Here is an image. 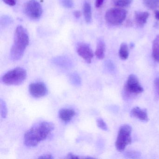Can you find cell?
<instances>
[{"label":"cell","mask_w":159,"mask_h":159,"mask_svg":"<svg viewBox=\"0 0 159 159\" xmlns=\"http://www.w3.org/2000/svg\"><path fill=\"white\" fill-rule=\"evenodd\" d=\"M54 128V125L51 122L43 121L36 124L25 134L24 144L30 148L36 147L41 141L47 138Z\"/></svg>","instance_id":"1"},{"label":"cell","mask_w":159,"mask_h":159,"mask_svg":"<svg viewBox=\"0 0 159 159\" xmlns=\"http://www.w3.org/2000/svg\"><path fill=\"white\" fill-rule=\"evenodd\" d=\"M29 44V36L27 30L22 26H18L16 30L13 43L11 48V59L13 61L21 59Z\"/></svg>","instance_id":"2"},{"label":"cell","mask_w":159,"mask_h":159,"mask_svg":"<svg viewBox=\"0 0 159 159\" xmlns=\"http://www.w3.org/2000/svg\"><path fill=\"white\" fill-rule=\"evenodd\" d=\"M27 72L24 69L17 67L7 72L2 78V82L7 85H20L26 79Z\"/></svg>","instance_id":"3"},{"label":"cell","mask_w":159,"mask_h":159,"mask_svg":"<svg viewBox=\"0 0 159 159\" xmlns=\"http://www.w3.org/2000/svg\"><path fill=\"white\" fill-rule=\"evenodd\" d=\"M132 127L128 125H121L119 129L117 139L115 142V147L117 150L122 152L126 146L132 142Z\"/></svg>","instance_id":"4"},{"label":"cell","mask_w":159,"mask_h":159,"mask_svg":"<svg viewBox=\"0 0 159 159\" xmlns=\"http://www.w3.org/2000/svg\"><path fill=\"white\" fill-rule=\"evenodd\" d=\"M127 13V11L123 8H111L106 12L105 20L111 25H119L123 23L126 18Z\"/></svg>","instance_id":"5"},{"label":"cell","mask_w":159,"mask_h":159,"mask_svg":"<svg viewBox=\"0 0 159 159\" xmlns=\"http://www.w3.org/2000/svg\"><path fill=\"white\" fill-rule=\"evenodd\" d=\"M24 11L26 16L32 20L40 19L42 15L43 9L37 0H29L24 5Z\"/></svg>","instance_id":"6"},{"label":"cell","mask_w":159,"mask_h":159,"mask_svg":"<svg viewBox=\"0 0 159 159\" xmlns=\"http://www.w3.org/2000/svg\"><path fill=\"white\" fill-rule=\"evenodd\" d=\"M125 90L127 93L134 94H139L144 91L137 77L134 74L129 75L125 85Z\"/></svg>","instance_id":"7"},{"label":"cell","mask_w":159,"mask_h":159,"mask_svg":"<svg viewBox=\"0 0 159 159\" xmlns=\"http://www.w3.org/2000/svg\"><path fill=\"white\" fill-rule=\"evenodd\" d=\"M77 52L84 61L88 64L92 62L94 54L92 48L89 44L84 43H80L77 45Z\"/></svg>","instance_id":"8"},{"label":"cell","mask_w":159,"mask_h":159,"mask_svg":"<svg viewBox=\"0 0 159 159\" xmlns=\"http://www.w3.org/2000/svg\"><path fill=\"white\" fill-rule=\"evenodd\" d=\"M29 89L30 94L37 98L44 96L47 93V87L43 82L32 83L30 84Z\"/></svg>","instance_id":"9"},{"label":"cell","mask_w":159,"mask_h":159,"mask_svg":"<svg viewBox=\"0 0 159 159\" xmlns=\"http://www.w3.org/2000/svg\"><path fill=\"white\" fill-rule=\"evenodd\" d=\"M149 15V13L147 11L135 12L134 21L136 25L139 27L144 26L147 23Z\"/></svg>","instance_id":"10"},{"label":"cell","mask_w":159,"mask_h":159,"mask_svg":"<svg viewBox=\"0 0 159 159\" xmlns=\"http://www.w3.org/2000/svg\"><path fill=\"white\" fill-rule=\"evenodd\" d=\"M131 116L138 118L139 120L145 121L148 120V113L146 109H142L139 107L132 109L131 111Z\"/></svg>","instance_id":"11"},{"label":"cell","mask_w":159,"mask_h":159,"mask_svg":"<svg viewBox=\"0 0 159 159\" xmlns=\"http://www.w3.org/2000/svg\"><path fill=\"white\" fill-rule=\"evenodd\" d=\"M75 111L71 109H62L59 111V117L65 122L70 121L75 115Z\"/></svg>","instance_id":"12"},{"label":"cell","mask_w":159,"mask_h":159,"mask_svg":"<svg viewBox=\"0 0 159 159\" xmlns=\"http://www.w3.org/2000/svg\"><path fill=\"white\" fill-rule=\"evenodd\" d=\"M106 44L104 40L99 39L98 40L96 50L95 51V55L98 59H103L105 57Z\"/></svg>","instance_id":"13"},{"label":"cell","mask_w":159,"mask_h":159,"mask_svg":"<svg viewBox=\"0 0 159 159\" xmlns=\"http://www.w3.org/2000/svg\"><path fill=\"white\" fill-rule=\"evenodd\" d=\"M83 11L85 22L87 24H91L92 22V7L87 1H85L84 2Z\"/></svg>","instance_id":"14"},{"label":"cell","mask_w":159,"mask_h":159,"mask_svg":"<svg viewBox=\"0 0 159 159\" xmlns=\"http://www.w3.org/2000/svg\"><path fill=\"white\" fill-rule=\"evenodd\" d=\"M152 56L154 61L159 63V35L155 37L152 42Z\"/></svg>","instance_id":"15"},{"label":"cell","mask_w":159,"mask_h":159,"mask_svg":"<svg viewBox=\"0 0 159 159\" xmlns=\"http://www.w3.org/2000/svg\"><path fill=\"white\" fill-rule=\"evenodd\" d=\"M119 56L122 60H126L129 56V51L127 43H123L120 46L119 50Z\"/></svg>","instance_id":"16"},{"label":"cell","mask_w":159,"mask_h":159,"mask_svg":"<svg viewBox=\"0 0 159 159\" xmlns=\"http://www.w3.org/2000/svg\"><path fill=\"white\" fill-rule=\"evenodd\" d=\"M143 4L148 9L155 10L159 8V0H143Z\"/></svg>","instance_id":"17"},{"label":"cell","mask_w":159,"mask_h":159,"mask_svg":"<svg viewBox=\"0 0 159 159\" xmlns=\"http://www.w3.org/2000/svg\"><path fill=\"white\" fill-rule=\"evenodd\" d=\"M132 2L133 0H112V3L116 7L124 8L129 6Z\"/></svg>","instance_id":"18"},{"label":"cell","mask_w":159,"mask_h":159,"mask_svg":"<svg viewBox=\"0 0 159 159\" xmlns=\"http://www.w3.org/2000/svg\"><path fill=\"white\" fill-rule=\"evenodd\" d=\"M0 110L2 117L5 118L7 115V108L6 103L2 99L0 100Z\"/></svg>","instance_id":"19"},{"label":"cell","mask_w":159,"mask_h":159,"mask_svg":"<svg viewBox=\"0 0 159 159\" xmlns=\"http://www.w3.org/2000/svg\"><path fill=\"white\" fill-rule=\"evenodd\" d=\"M54 62L56 64L62 66H68L70 64L68 60L66 58L63 57L56 58L54 60Z\"/></svg>","instance_id":"20"},{"label":"cell","mask_w":159,"mask_h":159,"mask_svg":"<svg viewBox=\"0 0 159 159\" xmlns=\"http://www.w3.org/2000/svg\"><path fill=\"white\" fill-rule=\"evenodd\" d=\"M71 82L76 86H79L81 84V79L77 73H74L71 74L70 77Z\"/></svg>","instance_id":"21"},{"label":"cell","mask_w":159,"mask_h":159,"mask_svg":"<svg viewBox=\"0 0 159 159\" xmlns=\"http://www.w3.org/2000/svg\"><path fill=\"white\" fill-rule=\"evenodd\" d=\"M59 2L63 7L67 9H71L74 6L73 0H59Z\"/></svg>","instance_id":"22"},{"label":"cell","mask_w":159,"mask_h":159,"mask_svg":"<svg viewBox=\"0 0 159 159\" xmlns=\"http://www.w3.org/2000/svg\"><path fill=\"white\" fill-rule=\"evenodd\" d=\"M97 124L98 126L102 130L105 131H108V128L107 124L105 123L104 120L101 118H98L97 120Z\"/></svg>","instance_id":"23"},{"label":"cell","mask_w":159,"mask_h":159,"mask_svg":"<svg viewBox=\"0 0 159 159\" xmlns=\"http://www.w3.org/2000/svg\"><path fill=\"white\" fill-rule=\"evenodd\" d=\"M4 3L11 6H14L16 4V0H2Z\"/></svg>","instance_id":"24"},{"label":"cell","mask_w":159,"mask_h":159,"mask_svg":"<svg viewBox=\"0 0 159 159\" xmlns=\"http://www.w3.org/2000/svg\"><path fill=\"white\" fill-rule=\"evenodd\" d=\"M105 0H96L95 6L96 8H100L104 3Z\"/></svg>","instance_id":"25"},{"label":"cell","mask_w":159,"mask_h":159,"mask_svg":"<svg viewBox=\"0 0 159 159\" xmlns=\"http://www.w3.org/2000/svg\"><path fill=\"white\" fill-rule=\"evenodd\" d=\"M67 158L68 159H79L80 157H79L78 155H75L72 153H69L67 156Z\"/></svg>","instance_id":"26"},{"label":"cell","mask_w":159,"mask_h":159,"mask_svg":"<svg viewBox=\"0 0 159 159\" xmlns=\"http://www.w3.org/2000/svg\"><path fill=\"white\" fill-rule=\"evenodd\" d=\"M73 16L76 17V18H80L81 16V12L79 11H76L73 12Z\"/></svg>","instance_id":"27"},{"label":"cell","mask_w":159,"mask_h":159,"mask_svg":"<svg viewBox=\"0 0 159 159\" xmlns=\"http://www.w3.org/2000/svg\"><path fill=\"white\" fill-rule=\"evenodd\" d=\"M39 159H53V157L51 154H45L39 157Z\"/></svg>","instance_id":"28"},{"label":"cell","mask_w":159,"mask_h":159,"mask_svg":"<svg viewBox=\"0 0 159 159\" xmlns=\"http://www.w3.org/2000/svg\"><path fill=\"white\" fill-rule=\"evenodd\" d=\"M154 84H155V87L159 93V78H156L154 80Z\"/></svg>","instance_id":"29"},{"label":"cell","mask_w":159,"mask_h":159,"mask_svg":"<svg viewBox=\"0 0 159 159\" xmlns=\"http://www.w3.org/2000/svg\"><path fill=\"white\" fill-rule=\"evenodd\" d=\"M154 16L156 20H159V11L158 10L154 11Z\"/></svg>","instance_id":"30"}]
</instances>
